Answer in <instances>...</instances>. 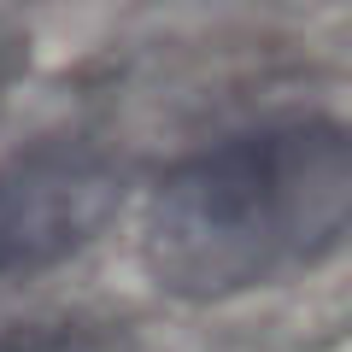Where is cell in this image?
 Wrapping results in <instances>:
<instances>
[{"mask_svg": "<svg viewBox=\"0 0 352 352\" xmlns=\"http://www.w3.org/2000/svg\"><path fill=\"white\" fill-rule=\"evenodd\" d=\"M0 352H94V340L59 323H0Z\"/></svg>", "mask_w": 352, "mask_h": 352, "instance_id": "cell-3", "label": "cell"}, {"mask_svg": "<svg viewBox=\"0 0 352 352\" xmlns=\"http://www.w3.org/2000/svg\"><path fill=\"white\" fill-rule=\"evenodd\" d=\"M346 212V129L335 118H270L159 176L141 217V264L176 300L276 288L335 258Z\"/></svg>", "mask_w": 352, "mask_h": 352, "instance_id": "cell-1", "label": "cell"}, {"mask_svg": "<svg viewBox=\"0 0 352 352\" xmlns=\"http://www.w3.org/2000/svg\"><path fill=\"white\" fill-rule=\"evenodd\" d=\"M124 164L94 141H30L0 153V282L41 276L112 223Z\"/></svg>", "mask_w": 352, "mask_h": 352, "instance_id": "cell-2", "label": "cell"}]
</instances>
